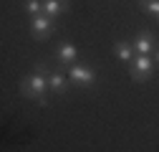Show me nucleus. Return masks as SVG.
<instances>
[{"mask_svg":"<svg viewBox=\"0 0 159 152\" xmlns=\"http://www.w3.org/2000/svg\"><path fill=\"white\" fill-rule=\"evenodd\" d=\"M48 74H51L48 64H46V61H38V64L33 66V71L20 81V94H23L25 99H30V102L46 104V102H48L46 94L51 91V89H48Z\"/></svg>","mask_w":159,"mask_h":152,"instance_id":"f257e3e1","label":"nucleus"},{"mask_svg":"<svg viewBox=\"0 0 159 152\" xmlns=\"http://www.w3.org/2000/svg\"><path fill=\"white\" fill-rule=\"evenodd\" d=\"M66 74H68V79H71V84L73 86H78V89H91L96 81H98V74L89 66V64H73V66H68L66 69Z\"/></svg>","mask_w":159,"mask_h":152,"instance_id":"f03ea898","label":"nucleus"},{"mask_svg":"<svg viewBox=\"0 0 159 152\" xmlns=\"http://www.w3.org/2000/svg\"><path fill=\"white\" fill-rule=\"evenodd\" d=\"M154 74V59L152 56H134V61L129 64V76L131 81H149Z\"/></svg>","mask_w":159,"mask_h":152,"instance_id":"7ed1b4c3","label":"nucleus"},{"mask_svg":"<svg viewBox=\"0 0 159 152\" xmlns=\"http://www.w3.org/2000/svg\"><path fill=\"white\" fill-rule=\"evenodd\" d=\"M30 36L35 38V41H46V38L56 31V18L41 13V15H30Z\"/></svg>","mask_w":159,"mask_h":152,"instance_id":"20e7f679","label":"nucleus"},{"mask_svg":"<svg viewBox=\"0 0 159 152\" xmlns=\"http://www.w3.org/2000/svg\"><path fill=\"white\" fill-rule=\"evenodd\" d=\"M134 53L136 56H152L154 51H157V43H154V33L152 31H139L136 33V38H134Z\"/></svg>","mask_w":159,"mask_h":152,"instance_id":"39448f33","label":"nucleus"},{"mask_svg":"<svg viewBox=\"0 0 159 152\" xmlns=\"http://www.w3.org/2000/svg\"><path fill=\"white\" fill-rule=\"evenodd\" d=\"M53 56H56V61L61 64V66H73V64H78V56H81V51H78V46L76 43H61L56 51H53Z\"/></svg>","mask_w":159,"mask_h":152,"instance_id":"423d86ee","label":"nucleus"},{"mask_svg":"<svg viewBox=\"0 0 159 152\" xmlns=\"http://www.w3.org/2000/svg\"><path fill=\"white\" fill-rule=\"evenodd\" d=\"M68 84H71V79H68V74L63 69H51V74H48V89L56 94V97L68 94Z\"/></svg>","mask_w":159,"mask_h":152,"instance_id":"0eeeda50","label":"nucleus"},{"mask_svg":"<svg viewBox=\"0 0 159 152\" xmlns=\"http://www.w3.org/2000/svg\"><path fill=\"white\" fill-rule=\"evenodd\" d=\"M114 56H116V59L119 61H124V64H131L134 61V43L131 41H116L114 43Z\"/></svg>","mask_w":159,"mask_h":152,"instance_id":"6e6552de","label":"nucleus"},{"mask_svg":"<svg viewBox=\"0 0 159 152\" xmlns=\"http://www.w3.org/2000/svg\"><path fill=\"white\" fill-rule=\"evenodd\" d=\"M68 8H71L68 0H43V13L51 15V18H58V15L68 13Z\"/></svg>","mask_w":159,"mask_h":152,"instance_id":"1a4fd4ad","label":"nucleus"},{"mask_svg":"<svg viewBox=\"0 0 159 152\" xmlns=\"http://www.w3.org/2000/svg\"><path fill=\"white\" fill-rule=\"evenodd\" d=\"M23 10L28 15H41L43 13V0H23Z\"/></svg>","mask_w":159,"mask_h":152,"instance_id":"9d476101","label":"nucleus"},{"mask_svg":"<svg viewBox=\"0 0 159 152\" xmlns=\"http://www.w3.org/2000/svg\"><path fill=\"white\" fill-rule=\"evenodd\" d=\"M139 5H142V10H147L149 15H159V0H139Z\"/></svg>","mask_w":159,"mask_h":152,"instance_id":"9b49d317","label":"nucleus"},{"mask_svg":"<svg viewBox=\"0 0 159 152\" xmlns=\"http://www.w3.org/2000/svg\"><path fill=\"white\" fill-rule=\"evenodd\" d=\"M154 64H157V66H159V48H157V59H154Z\"/></svg>","mask_w":159,"mask_h":152,"instance_id":"f8f14e48","label":"nucleus"},{"mask_svg":"<svg viewBox=\"0 0 159 152\" xmlns=\"http://www.w3.org/2000/svg\"><path fill=\"white\" fill-rule=\"evenodd\" d=\"M157 21H159V15H157Z\"/></svg>","mask_w":159,"mask_h":152,"instance_id":"ddd939ff","label":"nucleus"}]
</instances>
